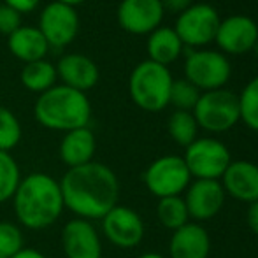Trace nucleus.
Returning <instances> with one entry per match:
<instances>
[{
  "mask_svg": "<svg viewBox=\"0 0 258 258\" xmlns=\"http://www.w3.org/2000/svg\"><path fill=\"white\" fill-rule=\"evenodd\" d=\"M97 151V139L95 134L90 130V126H81V128L65 132L63 139L58 148L60 158L69 169L81 167L86 163L93 162V156Z\"/></svg>",
  "mask_w": 258,
  "mask_h": 258,
  "instance_id": "nucleus-19",
  "label": "nucleus"
},
{
  "mask_svg": "<svg viewBox=\"0 0 258 258\" xmlns=\"http://www.w3.org/2000/svg\"><path fill=\"white\" fill-rule=\"evenodd\" d=\"M65 258H102V237L93 221L72 218L61 228Z\"/></svg>",
  "mask_w": 258,
  "mask_h": 258,
  "instance_id": "nucleus-13",
  "label": "nucleus"
},
{
  "mask_svg": "<svg viewBox=\"0 0 258 258\" xmlns=\"http://www.w3.org/2000/svg\"><path fill=\"white\" fill-rule=\"evenodd\" d=\"M163 6V11H169L174 14H181L194 4V0H160Z\"/></svg>",
  "mask_w": 258,
  "mask_h": 258,
  "instance_id": "nucleus-32",
  "label": "nucleus"
},
{
  "mask_svg": "<svg viewBox=\"0 0 258 258\" xmlns=\"http://www.w3.org/2000/svg\"><path fill=\"white\" fill-rule=\"evenodd\" d=\"M170 139L179 146L186 148L199 137V125L195 121L194 112L190 111H174L167 121Z\"/></svg>",
  "mask_w": 258,
  "mask_h": 258,
  "instance_id": "nucleus-23",
  "label": "nucleus"
},
{
  "mask_svg": "<svg viewBox=\"0 0 258 258\" xmlns=\"http://www.w3.org/2000/svg\"><path fill=\"white\" fill-rule=\"evenodd\" d=\"M232 76L227 54L214 49H191L184 60V79L201 92L225 88Z\"/></svg>",
  "mask_w": 258,
  "mask_h": 258,
  "instance_id": "nucleus-7",
  "label": "nucleus"
},
{
  "mask_svg": "<svg viewBox=\"0 0 258 258\" xmlns=\"http://www.w3.org/2000/svg\"><path fill=\"white\" fill-rule=\"evenodd\" d=\"M148 60L160 65H170L181 56L184 46L172 27H158L148 35Z\"/></svg>",
  "mask_w": 258,
  "mask_h": 258,
  "instance_id": "nucleus-21",
  "label": "nucleus"
},
{
  "mask_svg": "<svg viewBox=\"0 0 258 258\" xmlns=\"http://www.w3.org/2000/svg\"><path fill=\"white\" fill-rule=\"evenodd\" d=\"M7 46L13 56H16L23 63L44 60L49 51V44L41 30L37 27H23V25L9 35Z\"/></svg>",
  "mask_w": 258,
  "mask_h": 258,
  "instance_id": "nucleus-20",
  "label": "nucleus"
},
{
  "mask_svg": "<svg viewBox=\"0 0 258 258\" xmlns=\"http://www.w3.org/2000/svg\"><path fill=\"white\" fill-rule=\"evenodd\" d=\"M258 41V25L255 20L244 14L228 16L220 21L214 42L220 46L223 54H244L253 51Z\"/></svg>",
  "mask_w": 258,
  "mask_h": 258,
  "instance_id": "nucleus-15",
  "label": "nucleus"
},
{
  "mask_svg": "<svg viewBox=\"0 0 258 258\" xmlns=\"http://www.w3.org/2000/svg\"><path fill=\"white\" fill-rule=\"evenodd\" d=\"M63 206L74 218L97 221L118 206L119 181L111 167L100 162L69 169L60 179Z\"/></svg>",
  "mask_w": 258,
  "mask_h": 258,
  "instance_id": "nucleus-1",
  "label": "nucleus"
},
{
  "mask_svg": "<svg viewBox=\"0 0 258 258\" xmlns=\"http://www.w3.org/2000/svg\"><path fill=\"white\" fill-rule=\"evenodd\" d=\"M253 51H255V56L258 58V41L255 42V46H253Z\"/></svg>",
  "mask_w": 258,
  "mask_h": 258,
  "instance_id": "nucleus-37",
  "label": "nucleus"
},
{
  "mask_svg": "<svg viewBox=\"0 0 258 258\" xmlns=\"http://www.w3.org/2000/svg\"><path fill=\"white\" fill-rule=\"evenodd\" d=\"M18 225L28 230H44L61 216L65 206L60 181L46 172H32L21 177L13 197Z\"/></svg>",
  "mask_w": 258,
  "mask_h": 258,
  "instance_id": "nucleus-2",
  "label": "nucleus"
},
{
  "mask_svg": "<svg viewBox=\"0 0 258 258\" xmlns=\"http://www.w3.org/2000/svg\"><path fill=\"white\" fill-rule=\"evenodd\" d=\"M183 160L190 170L191 179L220 181L232 163V155L230 150L216 137H197L190 146L184 148Z\"/></svg>",
  "mask_w": 258,
  "mask_h": 258,
  "instance_id": "nucleus-8",
  "label": "nucleus"
},
{
  "mask_svg": "<svg viewBox=\"0 0 258 258\" xmlns=\"http://www.w3.org/2000/svg\"><path fill=\"white\" fill-rule=\"evenodd\" d=\"M246 220H248L249 230L255 235H258V201L248 206V216H246Z\"/></svg>",
  "mask_w": 258,
  "mask_h": 258,
  "instance_id": "nucleus-33",
  "label": "nucleus"
},
{
  "mask_svg": "<svg viewBox=\"0 0 258 258\" xmlns=\"http://www.w3.org/2000/svg\"><path fill=\"white\" fill-rule=\"evenodd\" d=\"M139 258H167V256L160 255V253H144V255H141Z\"/></svg>",
  "mask_w": 258,
  "mask_h": 258,
  "instance_id": "nucleus-36",
  "label": "nucleus"
},
{
  "mask_svg": "<svg viewBox=\"0 0 258 258\" xmlns=\"http://www.w3.org/2000/svg\"><path fill=\"white\" fill-rule=\"evenodd\" d=\"M241 121L253 132H258V76L251 79L239 93Z\"/></svg>",
  "mask_w": 258,
  "mask_h": 258,
  "instance_id": "nucleus-26",
  "label": "nucleus"
},
{
  "mask_svg": "<svg viewBox=\"0 0 258 258\" xmlns=\"http://www.w3.org/2000/svg\"><path fill=\"white\" fill-rule=\"evenodd\" d=\"M100 232L114 248L132 249L143 242L146 227L136 209L118 204L100 220Z\"/></svg>",
  "mask_w": 258,
  "mask_h": 258,
  "instance_id": "nucleus-10",
  "label": "nucleus"
},
{
  "mask_svg": "<svg viewBox=\"0 0 258 258\" xmlns=\"http://www.w3.org/2000/svg\"><path fill=\"white\" fill-rule=\"evenodd\" d=\"M102 258H104V256H102Z\"/></svg>",
  "mask_w": 258,
  "mask_h": 258,
  "instance_id": "nucleus-40",
  "label": "nucleus"
},
{
  "mask_svg": "<svg viewBox=\"0 0 258 258\" xmlns=\"http://www.w3.org/2000/svg\"><path fill=\"white\" fill-rule=\"evenodd\" d=\"M163 6L160 0H121L118 6V23L125 32L134 35H150L162 27Z\"/></svg>",
  "mask_w": 258,
  "mask_h": 258,
  "instance_id": "nucleus-14",
  "label": "nucleus"
},
{
  "mask_svg": "<svg viewBox=\"0 0 258 258\" xmlns=\"http://www.w3.org/2000/svg\"><path fill=\"white\" fill-rule=\"evenodd\" d=\"M184 204H186L190 220L195 223L209 221L220 214L223 209L227 194L220 181L214 179H194L184 191Z\"/></svg>",
  "mask_w": 258,
  "mask_h": 258,
  "instance_id": "nucleus-12",
  "label": "nucleus"
},
{
  "mask_svg": "<svg viewBox=\"0 0 258 258\" xmlns=\"http://www.w3.org/2000/svg\"><path fill=\"white\" fill-rule=\"evenodd\" d=\"M191 112H194L199 128L209 134L228 132L241 121L239 95L227 88L202 92L201 99Z\"/></svg>",
  "mask_w": 258,
  "mask_h": 258,
  "instance_id": "nucleus-5",
  "label": "nucleus"
},
{
  "mask_svg": "<svg viewBox=\"0 0 258 258\" xmlns=\"http://www.w3.org/2000/svg\"><path fill=\"white\" fill-rule=\"evenodd\" d=\"M220 21V14L211 4H191L186 11L177 14L172 28L184 48L202 49L214 41Z\"/></svg>",
  "mask_w": 258,
  "mask_h": 258,
  "instance_id": "nucleus-9",
  "label": "nucleus"
},
{
  "mask_svg": "<svg viewBox=\"0 0 258 258\" xmlns=\"http://www.w3.org/2000/svg\"><path fill=\"white\" fill-rule=\"evenodd\" d=\"M0 6H2V4H0Z\"/></svg>",
  "mask_w": 258,
  "mask_h": 258,
  "instance_id": "nucleus-39",
  "label": "nucleus"
},
{
  "mask_svg": "<svg viewBox=\"0 0 258 258\" xmlns=\"http://www.w3.org/2000/svg\"><path fill=\"white\" fill-rule=\"evenodd\" d=\"M21 136H23V130H21L20 119L11 109L0 105V151L11 153V150L20 144Z\"/></svg>",
  "mask_w": 258,
  "mask_h": 258,
  "instance_id": "nucleus-27",
  "label": "nucleus"
},
{
  "mask_svg": "<svg viewBox=\"0 0 258 258\" xmlns=\"http://www.w3.org/2000/svg\"><path fill=\"white\" fill-rule=\"evenodd\" d=\"M11 258H48L44 253H41L39 249H34V248H23L21 251H18L14 256Z\"/></svg>",
  "mask_w": 258,
  "mask_h": 258,
  "instance_id": "nucleus-34",
  "label": "nucleus"
},
{
  "mask_svg": "<svg viewBox=\"0 0 258 258\" xmlns=\"http://www.w3.org/2000/svg\"><path fill=\"white\" fill-rule=\"evenodd\" d=\"M174 78L169 67L144 60L132 71L128 79L130 99L146 112H160L169 105Z\"/></svg>",
  "mask_w": 258,
  "mask_h": 258,
  "instance_id": "nucleus-4",
  "label": "nucleus"
},
{
  "mask_svg": "<svg viewBox=\"0 0 258 258\" xmlns=\"http://www.w3.org/2000/svg\"><path fill=\"white\" fill-rule=\"evenodd\" d=\"M56 67L46 58L32 61V63H25L23 71H21V85L30 92L39 93V95L53 88L56 85Z\"/></svg>",
  "mask_w": 258,
  "mask_h": 258,
  "instance_id": "nucleus-22",
  "label": "nucleus"
},
{
  "mask_svg": "<svg viewBox=\"0 0 258 258\" xmlns=\"http://www.w3.org/2000/svg\"><path fill=\"white\" fill-rule=\"evenodd\" d=\"M34 116L44 128L71 132L88 126L92 119V104L86 93L60 83L39 95L34 105Z\"/></svg>",
  "mask_w": 258,
  "mask_h": 258,
  "instance_id": "nucleus-3",
  "label": "nucleus"
},
{
  "mask_svg": "<svg viewBox=\"0 0 258 258\" xmlns=\"http://www.w3.org/2000/svg\"><path fill=\"white\" fill-rule=\"evenodd\" d=\"M39 4H41V0H4V6L11 7L20 14L32 13L37 9Z\"/></svg>",
  "mask_w": 258,
  "mask_h": 258,
  "instance_id": "nucleus-31",
  "label": "nucleus"
},
{
  "mask_svg": "<svg viewBox=\"0 0 258 258\" xmlns=\"http://www.w3.org/2000/svg\"><path fill=\"white\" fill-rule=\"evenodd\" d=\"M21 183V170L16 158L7 151H0V204L13 201Z\"/></svg>",
  "mask_w": 258,
  "mask_h": 258,
  "instance_id": "nucleus-25",
  "label": "nucleus"
},
{
  "mask_svg": "<svg viewBox=\"0 0 258 258\" xmlns=\"http://www.w3.org/2000/svg\"><path fill=\"white\" fill-rule=\"evenodd\" d=\"M21 227L13 221H0V255L11 258L25 248Z\"/></svg>",
  "mask_w": 258,
  "mask_h": 258,
  "instance_id": "nucleus-29",
  "label": "nucleus"
},
{
  "mask_svg": "<svg viewBox=\"0 0 258 258\" xmlns=\"http://www.w3.org/2000/svg\"><path fill=\"white\" fill-rule=\"evenodd\" d=\"M20 27H21V14L2 4L0 6V34H6L9 37Z\"/></svg>",
  "mask_w": 258,
  "mask_h": 258,
  "instance_id": "nucleus-30",
  "label": "nucleus"
},
{
  "mask_svg": "<svg viewBox=\"0 0 258 258\" xmlns=\"http://www.w3.org/2000/svg\"><path fill=\"white\" fill-rule=\"evenodd\" d=\"M211 253L209 232L201 223L188 221L172 232L169 241V258H207Z\"/></svg>",
  "mask_w": 258,
  "mask_h": 258,
  "instance_id": "nucleus-18",
  "label": "nucleus"
},
{
  "mask_svg": "<svg viewBox=\"0 0 258 258\" xmlns=\"http://www.w3.org/2000/svg\"><path fill=\"white\" fill-rule=\"evenodd\" d=\"M0 258H6V256H2V255H0Z\"/></svg>",
  "mask_w": 258,
  "mask_h": 258,
  "instance_id": "nucleus-38",
  "label": "nucleus"
},
{
  "mask_svg": "<svg viewBox=\"0 0 258 258\" xmlns=\"http://www.w3.org/2000/svg\"><path fill=\"white\" fill-rule=\"evenodd\" d=\"M144 186L156 199L177 197L190 186L191 174L183 156L163 155L153 160L143 174Z\"/></svg>",
  "mask_w": 258,
  "mask_h": 258,
  "instance_id": "nucleus-6",
  "label": "nucleus"
},
{
  "mask_svg": "<svg viewBox=\"0 0 258 258\" xmlns=\"http://www.w3.org/2000/svg\"><path fill=\"white\" fill-rule=\"evenodd\" d=\"M156 218L158 221L169 230H177L183 225H186L190 221V214H188L184 199L181 195L177 197H165L158 199L156 204Z\"/></svg>",
  "mask_w": 258,
  "mask_h": 258,
  "instance_id": "nucleus-24",
  "label": "nucleus"
},
{
  "mask_svg": "<svg viewBox=\"0 0 258 258\" xmlns=\"http://www.w3.org/2000/svg\"><path fill=\"white\" fill-rule=\"evenodd\" d=\"M201 90L195 88L190 81L186 79H174L172 88H170V97L169 104L176 107V111H194V107L197 105L199 99H201Z\"/></svg>",
  "mask_w": 258,
  "mask_h": 258,
  "instance_id": "nucleus-28",
  "label": "nucleus"
},
{
  "mask_svg": "<svg viewBox=\"0 0 258 258\" xmlns=\"http://www.w3.org/2000/svg\"><path fill=\"white\" fill-rule=\"evenodd\" d=\"M56 2H61V4H65V6H71V7H76V6H79V4H85L86 0H56Z\"/></svg>",
  "mask_w": 258,
  "mask_h": 258,
  "instance_id": "nucleus-35",
  "label": "nucleus"
},
{
  "mask_svg": "<svg viewBox=\"0 0 258 258\" xmlns=\"http://www.w3.org/2000/svg\"><path fill=\"white\" fill-rule=\"evenodd\" d=\"M225 194L242 204L258 201V165L248 160H232L220 179Z\"/></svg>",
  "mask_w": 258,
  "mask_h": 258,
  "instance_id": "nucleus-16",
  "label": "nucleus"
},
{
  "mask_svg": "<svg viewBox=\"0 0 258 258\" xmlns=\"http://www.w3.org/2000/svg\"><path fill=\"white\" fill-rule=\"evenodd\" d=\"M37 28L48 41L49 49H63L78 35L79 16L74 7L53 0L41 11Z\"/></svg>",
  "mask_w": 258,
  "mask_h": 258,
  "instance_id": "nucleus-11",
  "label": "nucleus"
},
{
  "mask_svg": "<svg viewBox=\"0 0 258 258\" xmlns=\"http://www.w3.org/2000/svg\"><path fill=\"white\" fill-rule=\"evenodd\" d=\"M54 67H56L58 78L61 79V85L83 93L92 90L100 79V72L95 61L79 53L63 54Z\"/></svg>",
  "mask_w": 258,
  "mask_h": 258,
  "instance_id": "nucleus-17",
  "label": "nucleus"
}]
</instances>
